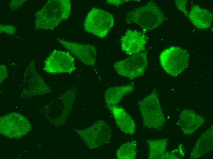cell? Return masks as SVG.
Segmentation results:
<instances>
[{
  "instance_id": "obj_3",
  "label": "cell",
  "mask_w": 213,
  "mask_h": 159,
  "mask_svg": "<svg viewBox=\"0 0 213 159\" xmlns=\"http://www.w3.org/2000/svg\"><path fill=\"white\" fill-rule=\"evenodd\" d=\"M144 126L160 131L164 126L166 119L159 101L156 89L138 102Z\"/></svg>"
},
{
  "instance_id": "obj_22",
  "label": "cell",
  "mask_w": 213,
  "mask_h": 159,
  "mask_svg": "<svg viewBox=\"0 0 213 159\" xmlns=\"http://www.w3.org/2000/svg\"><path fill=\"white\" fill-rule=\"evenodd\" d=\"M26 1V0H11L9 4V8L11 11L16 10L20 7Z\"/></svg>"
},
{
  "instance_id": "obj_16",
  "label": "cell",
  "mask_w": 213,
  "mask_h": 159,
  "mask_svg": "<svg viewBox=\"0 0 213 159\" xmlns=\"http://www.w3.org/2000/svg\"><path fill=\"white\" fill-rule=\"evenodd\" d=\"M213 125L203 132L196 142L191 151L190 158H199L213 149Z\"/></svg>"
},
{
  "instance_id": "obj_17",
  "label": "cell",
  "mask_w": 213,
  "mask_h": 159,
  "mask_svg": "<svg viewBox=\"0 0 213 159\" xmlns=\"http://www.w3.org/2000/svg\"><path fill=\"white\" fill-rule=\"evenodd\" d=\"M134 86L130 84L110 87L104 94L106 104L108 107L115 105L120 102L126 95L133 92Z\"/></svg>"
},
{
  "instance_id": "obj_1",
  "label": "cell",
  "mask_w": 213,
  "mask_h": 159,
  "mask_svg": "<svg viewBox=\"0 0 213 159\" xmlns=\"http://www.w3.org/2000/svg\"><path fill=\"white\" fill-rule=\"evenodd\" d=\"M71 10L69 0H50L35 12L34 29L52 30L69 18Z\"/></svg>"
},
{
  "instance_id": "obj_7",
  "label": "cell",
  "mask_w": 213,
  "mask_h": 159,
  "mask_svg": "<svg viewBox=\"0 0 213 159\" xmlns=\"http://www.w3.org/2000/svg\"><path fill=\"white\" fill-rule=\"evenodd\" d=\"M0 128L2 135L10 138H20L28 133L32 127L24 116L13 112L1 117Z\"/></svg>"
},
{
  "instance_id": "obj_25",
  "label": "cell",
  "mask_w": 213,
  "mask_h": 159,
  "mask_svg": "<svg viewBox=\"0 0 213 159\" xmlns=\"http://www.w3.org/2000/svg\"><path fill=\"white\" fill-rule=\"evenodd\" d=\"M128 0H107L106 3L108 4L118 6Z\"/></svg>"
},
{
  "instance_id": "obj_19",
  "label": "cell",
  "mask_w": 213,
  "mask_h": 159,
  "mask_svg": "<svg viewBox=\"0 0 213 159\" xmlns=\"http://www.w3.org/2000/svg\"><path fill=\"white\" fill-rule=\"evenodd\" d=\"M137 142L135 140H132L122 144L117 151V158L135 159L137 156Z\"/></svg>"
},
{
  "instance_id": "obj_13",
  "label": "cell",
  "mask_w": 213,
  "mask_h": 159,
  "mask_svg": "<svg viewBox=\"0 0 213 159\" xmlns=\"http://www.w3.org/2000/svg\"><path fill=\"white\" fill-rule=\"evenodd\" d=\"M201 115L191 110H183L179 115L177 125L181 128L184 135L193 134L205 123Z\"/></svg>"
},
{
  "instance_id": "obj_5",
  "label": "cell",
  "mask_w": 213,
  "mask_h": 159,
  "mask_svg": "<svg viewBox=\"0 0 213 159\" xmlns=\"http://www.w3.org/2000/svg\"><path fill=\"white\" fill-rule=\"evenodd\" d=\"M114 23L112 14L104 10L94 7L86 16L84 28L88 32L103 38L108 34Z\"/></svg>"
},
{
  "instance_id": "obj_20",
  "label": "cell",
  "mask_w": 213,
  "mask_h": 159,
  "mask_svg": "<svg viewBox=\"0 0 213 159\" xmlns=\"http://www.w3.org/2000/svg\"><path fill=\"white\" fill-rule=\"evenodd\" d=\"M17 28L15 26L8 24L0 25V32L9 35H14L16 31Z\"/></svg>"
},
{
  "instance_id": "obj_18",
  "label": "cell",
  "mask_w": 213,
  "mask_h": 159,
  "mask_svg": "<svg viewBox=\"0 0 213 159\" xmlns=\"http://www.w3.org/2000/svg\"><path fill=\"white\" fill-rule=\"evenodd\" d=\"M167 138L146 140L149 147V159H162L166 152L168 144Z\"/></svg>"
},
{
  "instance_id": "obj_24",
  "label": "cell",
  "mask_w": 213,
  "mask_h": 159,
  "mask_svg": "<svg viewBox=\"0 0 213 159\" xmlns=\"http://www.w3.org/2000/svg\"><path fill=\"white\" fill-rule=\"evenodd\" d=\"M0 83L8 76V72L6 67L2 65H0Z\"/></svg>"
},
{
  "instance_id": "obj_4",
  "label": "cell",
  "mask_w": 213,
  "mask_h": 159,
  "mask_svg": "<svg viewBox=\"0 0 213 159\" xmlns=\"http://www.w3.org/2000/svg\"><path fill=\"white\" fill-rule=\"evenodd\" d=\"M189 57V54L186 50L173 46L161 52L159 61L165 71L169 75L175 77L187 68Z\"/></svg>"
},
{
  "instance_id": "obj_11",
  "label": "cell",
  "mask_w": 213,
  "mask_h": 159,
  "mask_svg": "<svg viewBox=\"0 0 213 159\" xmlns=\"http://www.w3.org/2000/svg\"><path fill=\"white\" fill-rule=\"evenodd\" d=\"M56 39L84 64L93 67L95 65L97 52L95 46L69 41L59 38Z\"/></svg>"
},
{
  "instance_id": "obj_26",
  "label": "cell",
  "mask_w": 213,
  "mask_h": 159,
  "mask_svg": "<svg viewBox=\"0 0 213 159\" xmlns=\"http://www.w3.org/2000/svg\"><path fill=\"white\" fill-rule=\"evenodd\" d=\"M178 151L181 156L183 157L184 156V153L183 151V148L182 147V143L180 144L178 147Z\"/></svg>"
},
{
  "instance_id": "obj_14",
  "label": "cell",
  "mask_w": 213,
  "mask_h": 159,
  "mask_svg": "<svg viewBox=\"0 0 213 159\" xmlns=\"http://www.w3.org/2000/svg\"><path fill=\"white\" fill-rule=\"evenodd\" d=\"M108 108L111 111L116 124L122 131L129 135L135 133L134 121L124 108L117 105Z\"/></svg>"
},
{
  "instance_id": "obj_2",
  "label": "cell",
  "mask_w": 213,
  "mask_h": 159,
  "mask_svg": "<svg viewBox=\"0 0 213 159\" xmlns=\"http://www.w3.org/2000/svg\"><path fill=\"white\" fill-rule=\"evenodd\" d=\"M166 20L160 8L152 1L129 11L125 18L127 24H136L145 31L156 29Z\"/></svg>"
},
{
  "instance_id": "obj_8",
  "label": "cell",
  "mask_w": 213,
  "mask_h": 159,
  "mask_svg": "<svg viewBox=\"0 0 213 159\" xmlns=\"http://www.w3.org/2000/svg\"><path fill=\"white\" fill-rule=\"evenodd\" d=\"M147 53L140 52L116 61L114 68L118 74L130 79L139 77L144 74L148 65Z\"/></svg>"
},
{
  "instance_id": "obj_15",
  "label": "cell",
  "mask_w": 213,
  "mask_h": 159,
  "mask_svg": "<svg viewBox=\"0 0 213 159\" xmlns=\"http://www.w3.org/2000/svg\"><path fill=\"white\" fill-rule=\"evenodd\" d=\"M188 18L197 28L204 30L211 26L213 14L208 10L202 8L198 5H194L191 8Z\"/></svg>"
},
{
  "instance_id": "obj_10",
  "label": "cell",
  "mask_w": 213,
  "mask_h": 159,
  "mask_svg": "<svg viewBox=\"0 0 213 159\" xmlns=\"http://www.w3.org/2000/svg\"><path fill=\"white\" fill-rule=\"evenodd\" d=\"M23 92L31 96L43 94L52 91L37 72L32 60L26 68L24 77Z\"/></svg>"
},
{
  "instance_id": "obj_21",
  "label": "cell",
  "mask_w": 213,
  "mask_h": 159,
  "mask_svg": "<svg viewBox=\"0 0 213 159\" xmlns=\"http://www.w3.org/2000/svg\"><path fill=\"white\" fill-rule=\"evenodd\" d=\"M175 4L179 10L182 12L185 17L188 18V13L186 8V5L188 2L187 0H175Z\"/></svg>"
},
{
  "instance_id": "obj_9",
  "label": "cell",
  "mask_w": 213,
  "mask_h": 159,
  "mask_svg": "<svg viewBox=\"0 0 213 159\" xmlns=\"http://www.w3.org/2000/svg\"><path fill=\"white\" fill-rule=\"evenodd\" d=\"M76 68L74 59L69 52L54 50L45 60L43 70L51 74L71 73Z\"/></svg>"
},
{
  "instance_id": "obj_12",
  "label": "cell",
  "mask_w": 213,
  "mask_h": 159,
  "mask_svg": "<svg viewBox=\"0 0 213 159\" xmlns=\"http://www.w3.org/2000/svg\"><path fill=\"white\" fill-rule=\"evenodd\" d=\"M147 38L142 32L129 30L121 39L122 50L131 55L140 53L145 49Z\"/></svg>"
},
{
  "instance_id": "obj_6",
  "label": "cell",
  "mask_w": 213,
  "mask_h": 159,
  "mask_svg": "<svg viewBox=\"0 0 213 159\" xmlns=\"http://www.w3.org/2000/svg\"><path fill=\"white\" fill-rule=\"evenodd\" d=\"M74 130L90 149L97 148L108 143L112 136L110 128L102 120L96 121L86 128Z\"/></svg>"
},
{
  "instance_id": "obj_23",
  "label": "cell",
  "mask_w": 213,
  "mask_h": 159,
  "mask_svg": "<svg viewBox=\"0 0 213 159\" xmlns=\"http://www.w3.org/2000/svg\"><path fill=\"white\" fill-rule=\"evenodd\" d=\"M178 151L176 149L170 152L166 151L162 159H179L178 156L176 154Z\"/></svg>"
}]
</instances>
